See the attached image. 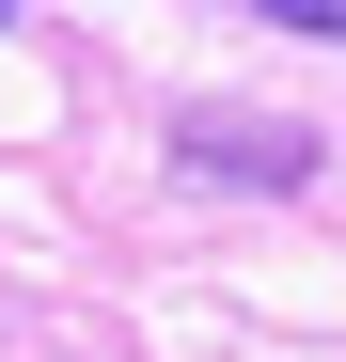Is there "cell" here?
<instances>
[{"label": "cell", "mask_w": 346, "mask_h": 362, "mask_svg": "<svg viewBox=\"0 0 346 362\" xmlns=\"http://www.w3.org/2000/svg\"><path fill=\"white\" fill-rule=\"evenodd\" d=\"M173 158L220 173V189H299L315 173V142L299 127H252V110H173Z\"/></svg>", "instance_id": "obj_1"}, {"label": "cell", "mask_w": 346, "mask_h": 362, "mask_svg": "<svg viewBox=\"0 0 346 362\" xmlns=\"http://www.w3.org/2000/svg\"><path fill=\"white\" fill-rule=\"evenodd\" d=\"M268 32H299V47H346V0H268Z\"/></svg>", "instance_id": "obj_2"}]
</instances>
